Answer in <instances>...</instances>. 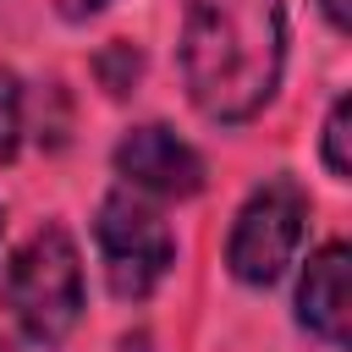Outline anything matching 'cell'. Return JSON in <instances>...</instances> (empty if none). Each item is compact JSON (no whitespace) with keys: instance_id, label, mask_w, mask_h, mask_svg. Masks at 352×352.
<instances>
[{"instance_id":"cell-1","label":"cell","mask_w":352,"mask_h":352,"mask_svg":"<svg viewBox=\"0 0 352 352\" xmlns=\"http://www.w3.org/2000/svg\"><path fill=\"white\" fill-rule=\"evenodd\" d=\"M286 66V6L280 0H182V77L187 99L236 126L258 116Z\"/></svg>"},{"instance_id":"cell-2","label":"cell","mask_w":352,"mask_h":352,"mask_svg":"<svg viewBox=\"0 0 352 352\" xmlns=\"http://www.w3.org/2000/svg\"><path fill=\"white\" fill-rule=\"evenodd\" d=\"M6 308L38 346H60L82 319V258L66 226H38L6 264Z\"/></svg>"},{"instance_id":"cell-3","label":"cell","mask_w":352,"mask_h":352,"mask_svg":"<svg viewBox=\"0 0 352 352\" xmlns=\"http://www.w3.org/2000/svg\"><path fill=\"white\" fill-rule=\"evenodd\" d=\"M94 242L104 258V280L121 302H143L176 264V236H170L165 214L132 187L104 192L99 220H94Z\"/></svg>"},{"instance_id":"cell-4","label":"cell","mask_w":352,"mask_h":352,"mask_svg":"<svg viewBox=\"0 0 352 352\" xmlns=\"http://www.w3.org/2000/svg\"><path fill=\"white\" fill-rule=\"evenodd\" d=\"M308 226V198L292 176H270L264 187L248 192V204L236 209L231 242H226V264L242 286H270L280 280V270L292 264L297 242Z\"/></svg>"},{"instance_id":"cell-5","label":"cell","mask_w":352,"mask_h":352,"mask_svg":"<svg viewBox=\"0 0 352 352\" xmlns=\"http://www.w3.org/2000/svg\"><path fill=\"white\" fill-rule=\"evenodd\" d=\"M116 176L132 192H154V198H192L204 187V160L187 138H176L170 126L148 121L132 126L116 143Z\"/></svg>"},{"instance_id":"cell-6","label":"cell","mask_w":352,"mask_h":352,"mask_svg":"<svg viewBox=\"0 0 352 352\" xmlns=\"http://www.w3.org/2000/svg\"><path fill=\"white\" fill-rule=\"evenodd\" d=\"M346 270H352L346 242H324L308 258L302 286H297V324L336 352H346V314H352L346 308Z\"/></svg>"},{"instance_id":"cell-7","label":"cell","mask_w":352,"mask_h":352,"mask_svg":"<svg viewBox=\"0 0 352 352\" xmlns=\"http://www.w3.org/2000/svg\"><path fill=\"white\" fill-rule=\"evenodd\" d=\"M94 77L104 82V94H132V82L143 77V50L138 44H126V38H110L99 55H94Z\"/></svg>"},{"instance_id":"cell-8","label":"cell","mask_w":352,"mask_h":352,"mask_svg":"<svg viewBox=\"0 0 352 352\" xmlns=\"http://www.w3.org/2000/svg\"><path fill=\"white\" fill-rule=\"evenodd\" d=\"M346 116H352V99L336 94V104H330V116H324V170H330L336 182L352 176V160H346Z\"/></svg>"},{"instance_id":"cell-9","label":"cell","mask_w":352,"mask_h":352,"mask_svg":"<svg viewBox=\"0 0 352 352\" xmlns=\"http://www.w3.org/2000/svg\"><path fill=\"white\" fill-rule=\"evenodd\" d=\"M22 143V82L16 72H0V160H11Z\"/></svg>"},{"instance_id":"cell-10","label":"cell","mask_w":352,"mask_h":352,"mask_svg":"<svg viewBox=\"0 0 352 352\" xmlns=\"http://www.w3.org/2000/svg\"><path fill=\"white\" fill-rule=\"evenodd\" d=\"M110 0H55V11L66 16V22H88V16H99Z\"/></svg>"},{"instance_id":"cell-11","label":"cell","mask_w":352,"mask_h":352,"mask_svg":"<svg viewBox=\"0 0 352 352\" xmlns=\"http://www.w3.org/2000/svg\"><path fill=\"white\" fill-rule=\"evenodd\" d=\"M319 6H324V16H330V28H336V33H346V28H352V16H346V0H319Z\"/></svg>"},{"instance_id":"cell-12","label":"cell","mask_w":352,"mask_h":352,"mask_svg":"<svg viewBox=\"0 0 352 352\" xmlns=\"http://www.w3.org/2000/svg\"><path fill=\"white\" fill-rule=\"evenodd\" d=\"M0 352H11V346H6V341H0Z\"/></svg>"}]
</instances>
